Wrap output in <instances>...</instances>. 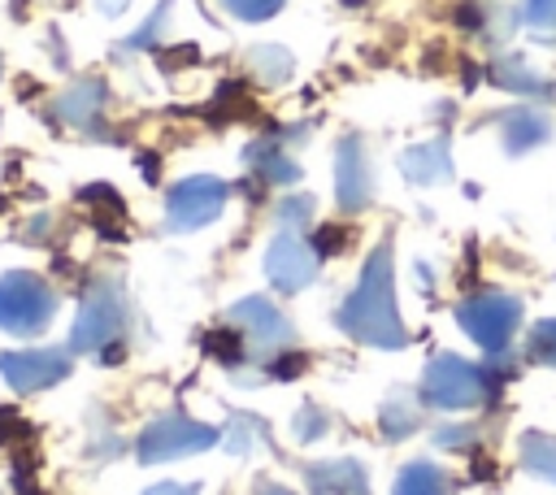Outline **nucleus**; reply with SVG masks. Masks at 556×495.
I'll use <instances>...</instances> for the list:
<instances>
[{
    "instance_id": "nucleus-1",
    "label": "nucleus",
    "mask_w": 556,
    "mask_h": 495,
    "mask_svg": "<svg viewBox=\"0 0 556 495\" xmlns=\"http://www.w3.org/2000/svg\"><path fill=\"white\" fill-rule=\"evenodd\" d=\"M334 321H339L343 334H352L356 343H369V347H387L391 352V347L408 343L400 308H395V269H391V243L387 239L369 252V261L361 269V282L339 304Z\"/></svg>"
},
{
    "instance_id": "nucleus-2",
    "label": "nucleus",
    "mask_w": 556,
    "mask_h": 495,
    "mask_svg": "<svg viewBox=\"0 0 556 495\" xmlns=\"http://www.w3.org/2000/svg\"><path fill=\"white\" fill-rule=\"evenodd\" d=\"M52 317H56V291L39 274H26V269L0 274V330L30 339L48 330Z\"/></svg>"
},
{
    "instance_id": "nucleus-3",
    "label": "nucleus",
    "mask_w": 556,
    "mask_h": 495,
    "mask_svg": "<svg viewBox=\"0 0 556 495\" xmlns=\"http://www.w3.org/2000/svg\"><path fill=\"white\" fill-rule=\"evenodd\" d=\"M491 395V373L482 365H469L452 352L430 356L421 373V399L434 408H478Z\"/></svg>"
},
{
    "instance_id": "nucleus-4",
    "label": "nucleus",
    "mask_w": 556,
    "mask_h": 495,
    "mask_svg": "<svg viewBox=\"0 0 556 495\" xmlns=\"http://www.w3.org/2000/svg\"><path fill=\"white\" fill-rule=\"evenodd\" d=\"M122 326H126L122 287H117V278H100L83 295V308H78L74 330H70V352H104L109 343H117Z\"/></svg>"
},
{
    "instance_id": "nucleus-5",
    "label": "nucleus",
    "mask_w": 556,
    "mask_h": 495,
    "mask_svg": "<svg viewBox=\"0 0 556 495\" xmlns=\"http://www.w3.org/2000/svg\"><path fill=\"white\" fill-rule=\"evenodd\" d=\"M456 321L482 352H504L521 321V304L504 291H478L456 304Z\"/></svg>"
},
{
    "instance_id": "nucleus-6",
    "label": "nucleus",
    "mask_w": 556,
    "mask_h": 495,
    "mask_svg": "<svg viewBox=\"0 0 556 495\" xmlns=\"http://www.w3.org/2000/svg\"><path fill=\"white\" fill-rule=\"evenodd\" d=\"M222 443V430L217 426H204V421H191L182 412H169V417H156L139 443H135V456L139 465H161V460H178V456H191V452H204Z\"/></svg>"
},
{
    "instance_id": "nucleus-7",
    "label": "nucleus",
    "mask_w": 556,
    "mask_h": 495,
    "mask_svg": "<svg viewBox=\"0 0 556 495\" xmlns=\"http://www.w3.org/2000/svg\"><path fill=\"white\" fill-rule=\"evenodd\" d=\"M226 200H230V187L222 178H213V174L182 178L165 195V221L174 230H200V226H208V221L222 217Z\"/></svg>"
},
{
    "instance_id": "nucleus-8",
    "label": "nucleus",
    "mask_w": 556,
    "mask_h": 495,
    "mask_svg": "<svg viewBox=\"0 0 556 495\" xmlns=\"http://www.w3.org/2000/svg\"><path fill=\"white\" fill-rule=\"evenodd\" d=\"M230 317H235V326L243 330L248 347H252V352H265L269 360L282 356V352H291V343H295L291 321H287V317L278 313V304H269L265 295H243V300L230 308Z\"/></svg>"
},
{
    "instance_id": "nucleus-9",
    "label": "nucleus",
    "mask_w": 556,
    "mask_h": 495,
    "mask_svg": "<svg viewBox=\"0 0 556 495\" xmlns=\"http://www.w3.org/2000/svg\"><path fill=\"white\" fill-rule=\"evenodd\" d=\"M0 373L17 395L48 391L61 378H70V352L65 347H35V352H0Z\"/></svg>"
},
{
    "instance_id": "nucleus-10",
    "label": "nucleus",
    "mask_w": 556,
    "mask_h": 495,
    "mask_svg": "<svg viewBox=\"0 0 556 495\" xmlns=\"http://www.w3.org/2000/svg\"><path fill=\"white\" fill-rule=\"evenodd\" d=\"M265 274L282 295H295L317 278V252L295 230H278L265 252Z\"/></svg>"
},
{
    "instance_id": "nucleus-11",
    "label": "nucleus",
    "mask_w": 556,
    "mask_h": 495,
    "mask_svg": "<svg viewBox=\"0 0 556 495\" xmlns=\"http://www.w3.org/2000/svg\"><path fill=\"white\" fill-rule=\"evenodd\" d=\"M334 195L343 208H365L374 200V174L361 139H343L334 148Z\"/></svg>"
},
{
    "instance_id": "nucleus-12",
    "label": "nucleus",
    "mask_w": 556,
    "mask_h": 495,
    "mask_svg": "<svg viewBox=\"0 0 556 495\" xmlns=\"http://www.w3.org/2000/svg\"><path fill=\"white\" fill-rule=\"evenodd\" d=\"M104 100H109V87H104L100 78H78L70 91H61V100H56V117H61L65 126L96 130Z\"/></svg>"
},
{
    "instance_id": "nucleus-13",
    "label": "nucleus",
    "mask_w": 556,
    "mask_h": 495,
    "mask_svg": "<svg viewBox=\"0 0 556 495\" xmlns=\"http://www.w3.org/2000/svg\"><path fill=\"white\" fill-rule=\"evenodd\" d=\"M308 495H369L365 469L356 460H317L304 469Z\"/></svg>"
},
{
    "instance_id": "nucleus-14",
    "label": "nucleus",
    "mask_w": 556,
    "mask_h": 495,
    "mask_svg": "<svg viewBox=\"0 0 556 495\" xmlns=\"http://www.w3.org/2000/svg\"><path fill=\"white\" fill-rule=\"evenodd\" d=\"M547 135H552V122H547V113H539V109H530V104H521V109H508V113L500 117V139H504V148H508L513 156H521V152L539 148Z\"/></svg>"
},
{
    "instance_id": "nucleus-15",
    "label": "nucleus",
    "mask_w": 556,
    "mask_h": 495,
    "mask_svg": "<svg viewBox=\"0 0 556 495\" xmlns=\"http://www.w3.org/2000/svg\"><path fill=\"white\" fill-rule=\"evenodd\" d=\"M400 169L408 182L417 187H430V182H447L452 178V156H447V139H430V143H417L400 156Z\"/></svg>"
},
{
    "instance_id": "nucleus-16",
    "label": "nucleus",
    "mask_w": 556,
    "mask_h": 495,
    "mask_svg": "<svg viewBox=\"0 0 556 495\" xmlns=\"http://www.w3.org/2000/svg\"><path fill=\"white\" fill-rule=\"evenodd\" d=\"M243 161L252 165V174L261 182H295L300 178V165L278 148V139H252L243 148Z\"/></svg>"
},
{
    "instance_id": "nucleus-17",
    "label": "nucleus",
    "mask_w": 556,
    "mask_h": 495,
    "mask_svg": "<svg viewBox=\"0 0 556 495\" xmlns=\"http://www.w3.org/2000/svg\"><path fill=\"white\" fill-rule=\"evenodd\" d=\"M391 495H447V478H443L439 465H430V460H413V465L400 469Z\"/></svg>"
},
{
    "instance_id": "nucleus-18",
    "label": "nucleus",
    "mask_w": 556,
    "mask_h": 495,
    "mask_svg": "<svg viewBox=\"0 0 556 495\" xmlns=\"http://www.w3.org/2000/svg\"><path fill=\"white\" fill-rule=\"evenodd\" d=\"M417 421H421V412H417V399L408 391H395L378 412V426L387 439H408L417 430Z\"/></svg>"
},
{
    "instance_id": "nucleus-19",
    "label": "nucleus",
    "mask_w": 556,
    "mask_h": 495,
    "mask_svg": "<svg viewBox=\"0 0 556 495\" xmlns=\"http://www.w3.org/2000/svg\"><path fill=\"white\" fill-rule=\"evenodd\" d=\"M521 469L543 478V482H556V439L552 434H521Z\"/></svg>"
},
{
    "instance_id": "nucleus-20",
    "label": "nucleus",
    "mask_w": 556,
    "mask_h": 495,
    "mask_svg": "<svg viewBox=\"0 0 556 495\" xmlns=\"http://www.w3.org/2000/svg\"><path fill=\"white\" fill-rule=\"evenodd\" d=\"M491 78H495L504 91H513V96H552V78L526 69L521 61H500V65L491 69Z\"/></svg>"
},
{
    "instance_id": "nucleus-21",
    "label": "nucleus",
    "mask_w": 556,
    "mask_h": 495,
    "mask_svg": "<svg viewBox=\"0 0 556 495\" xmlns=\"http://www.w3.org/2000/svg\"><path fill=\"white\" fill-rule=\"evenodd\" d=\"M248 65H252V74H256L261 82H269V87H282V82L291 78V52H282V48H274V43L252 48V52H248Z\"/></svg>"
},
{
    "instance_id": "nucleus-22",
    "label": "nucleus",
    "mask_w": 556,
    "mask_h": 495,
    "mask_svg": "<svg viewBox=\"0 0 556 495\" xmlns=\"http://www.w3.org/2000/svg\"><path fill=\"white\" fill-rule=\"evenodd\" d=\"M243 343H248V339H243V330H226V326H222V330H208V334H204V352H208L213 360L230 365V369H235V365L243 360V352H248Z\"/></svg>"
},
{
    "instance_id": "nucleus-23",
    "label": "nucleus",
    "mask_w": 556,
    "mask_h": 495,
    "mask_svg": "<svg viewBox=\"0 0 556 495\" xmlns=\"http://www.w3.org/2000/svg\"><path fill=\"white\" fill-rule=\"evenodd\" d=\"M530 360L556 369V317H547V321H539L530 330Z\"/></svg>"
},
{
    "instance_id": "nucleus-24",
    "label": "nucleus",
    "mask_w": 556,
    "mask_h": 495,
    "mask_svg": "<svg viewBox=\"0 0 556 495\" xmlns=\"http://www.w3.org/2000/svg\"><path fill=\"white\" fill-rule=\"evenodd\" d=\"M230 17H239V22H265V17H274L287 0H217Z\"/></svg>"
},
{
    "instance_id": "nucleus-25",
    "label": "nucleus",
    "mask_w": 556,
    "mask_h": 495,
    "mask_svg": "<svg viewBox=\"0 0 556 495\" xmlns=\"http://www.w3.org/2000/svg\"><path fill=\"white\" fill-rule=\"evenodd\" d=\"M165 17H169V0H161L156 9H152V17L126 39V48H152L156 43V35H161V26H165Z\"/></svg>"
},
{
    "instance_id": "nucleus-26",
    "label": "nucleus",
    "mask_w": 556,
    "mask_h": 495,
    "mask_svg": "<svg viewBox=\"0 0 556 495\" xmlns=\"http://www.w3.org/2000/svg\"><path fill=\"white\" fill-rule=\"evenodd\" d=\"M256 430H261L256 417H235V421H230V439H226V447H230L235 456H248L252 443H256Z\"/></svg>"
},
{
    "instance_id": "nucleus-27",
    "label": "nucleus",
    "mask_w": 556,
    "mask_h": 495,
    "mask_svg": "<svg viewBox=\"0 0 556 495\" xmlns=\"http://www.w3.org/2000/svg\"><path fill=\"white\" fill-rule=\"evenodd\" d=\"M78 200H96V208H104L109 217H122V213H126L122 195H117L113 187H104V182H91V187H83V191H78Z\"/></svg>"
},
{
    "instance_id": "nucleus-28",
    "label": "nucleus",
    "mask_w": 556,
    "mask_h": 495,
    "mask_svg": "<svg viewBox=\"0 0 556 495\" xmlns=\"http://www.w3.org/2000/svg\"><path fill=\"white\" fill-rule=\"evenodd\" d=\"M308 217H313V200H308V195H291V200L278 204V221H282V230H295V226H304Z\"/></svg>"
},
{
    "instance_id": "nucleus-29",
    "label": "nucleus",
    "mask_w": 556,
    "mask_h": 495,
    "mask_svg": "<svg viewBox=\"0 0 556 495\" xmlns=\"http://www.w3.org/2000/svg\"><path fill=\"white\" fill-rule=\"evenodd\" d=\"M321 434H326V412L313 408V404H304V408L295 412V439L308 443V439H321Z\"/></svg>"
},
{
    "instance_id": "nucleus-30",
    "label": "nucleus",
    "mask_w": 556,
    "mask_h": 495,
    "mask_svg": "<svg viewBox=\"0 0 556 495\" xmlns=\"http://www.w3.org/2000/svg\"><path fill=\"white\" fill-rule=\"evenodd\" d=\"M30 439V426L22 421L17 408H0V447H13V443H26Z\"/></svg>"
},
{
    "instance_id": "nucleus-31",
    "label": "nucleus",
    "mask_w": 556,
    "mask_h": 495,
    "mask_svg": "<svg viewBox=\"0 0 556 495\" xmlns=\"http://www.w3.org/2000/svg\"><path fill=\"white\" fill-rule=\"evenodd\" d=\"M348 248V230L343 226H317L313 230V252L317 256H334V252H343Z\"/></svg>"
},
{
    "instance_id": "nucleus-32",
    "label": "nucleus",
    "mask_w": 556,
    "mask_h": 495,
    "mask_svg": "<svg viewBox=\"0 0 556 495\" xmlns=\"http://www.w3.org/2000/svg\"><path fill=\"white\" fill-rule=\"evenodd\" d=\"M526 22L543 35H556V0H526Z\"/></svg>"
},
{
    "instance_id": "nucleus-33",
    "label": "nucleus",
    "mask_w": 556,
    "mask_h": 495,
    "mask_svg": "<svg viewBox=\"0 0 556 495\" xmlns=\"http://www.w3.org/2000/svg\"><path fill=\"white\" fill-rule=\"evenodd\" d=\"M304 365H308V356H304V352H282V356H274V360H269V378H278V382L300 378V373H304Z\"/></svg>"
},
{
    "instance_id": "nucleus-34",
    "label": "nucleus",
    "mask_w": 556,
    "mask_h": 495,
    "mask_svg": "<svg viewBox=\"0 0 556 495\" xmlns=\"http://www.w3.org/2000/svg\"><path fill=\"white\" fill-rule=\"evenodd\" d=\"M469 439H473V430H465V426H447V430H439V434H434V443H439V447H465Z\"/></svg>"
},
{
    "instance_id": "nucleus-35",
    "label": "nucleus",
    "mask_w": 556,
    "mask_h": 495,
    "mask_svg": "<svg viewBox=\"0 0 556 495\" xmlns=\"http://www.w3.org/2000/svg\"><path fill=\"white\" fill-rule=\"evenodd\" d=\"M143 495H200V486H191V482H156Z\"/></svg>"
},
{
    "instance_id": "nucleus-36",
    "label": "nucleus",
    "mask_w": 556,
    "mask_h": 495,
    "mask_svg": "<svg viewBox=\"0 0 556 495\" xmlns=\"http://www.w3.org/2000/svg\"><path fill=\"white\" fill-rule=\"evenodd\" d=\"M139 165H143V178H148V182L161 178V161H156V152H139Z\"/></svg>"
},
{
    "instance_id": "nucleus-37",
    "label": "nucleus",
    "mask_w": 556,
    "mask_h": 495,
    "mask_svg": "<svg viewBox=\"0 0 556 495\" xmlns=\"http://www.w3.org/2000/svg\"><path fill=\"white\" fill-rule=\"evenodd\" d=\"M122 356H126V352H122V343H109V347L100 352V360H109V365H117Z\"/></svg>"
},
{
    "instance_id": "nucleus-38",
    "label": "nucleus",
    "mask_w": 556,
    "mask_h": 495,
    "mask_svg": "<svg viewBox=\"0 0 556 495\" xmlns=\"http://www.w3.org/2000/svg\"><path fill=\"white\" fill-rule=\"evenodd\" d=\"M252 495H291V491H287V486H274V482H261Z\"/></svg>"
},
{
    "instance_id": "nucleus-39",
    "label": "nucleus",
    "mask_w": 556,
    "mask_h": 495,
    "mask_svg": "<svg viewBox=\"0 0 556 495\" xmlns=\"http://www.w3.org/2000/svg\"><path fill=\"white\" fill-rule=\"evenodd\" d=\"M100 9H104V13H122V9H126V0H100Z\"/></svg>"
}]
</instances>
